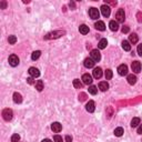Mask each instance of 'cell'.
I'll return each mask as SVG.
<instances>
[{"label":"cell","instance_id":"cell-1","mask_svg":"<svg viewBox=\"0 0 142 142\" xmlns=\"http://www.w3.org/2000/svg\"><path fill=\"white\" fill-rule=\"evenodd\" d=\"M115 19H117L118 22H123L125 19V14H124V10L123 9H119L115 14Z\"/></svg>","mask_w":142,"mask_h":142},{"label":"cell","instance_id":"cell-2","mask_svg":"<svg viewBox=\"0 0 142 142\" xmlns=\"http://www.w3.org/2000/svg\"><path fill=\"white\" fill-rule=\"evenodd\" d=\"M12 115H14V113H12V110L11 109H5L2 111V117L6 121H10L12 119Z\"/></svg>","mask_w":142,"mask_h":142},{"label":"cell","instance_id":"cell-3","mask_svg":"<svg viewBox=\"0 0 142 142\" xmlns=\"http://www.w3.org/2000/svg\"><path fill=\"white\" fill-rule=\"evenodd\" d=\"M89 16H90L91 19L95 20V19H98V18H99L100 12H99V10H98L97 8H90L89 9Z\"/></svg>","mask_w":142,"mask_h":142},{"label":"cell","instance_id":"cell-4","mask_svg":"<svg viewBox=\"0 0 142 142\" xmlns=\"http://www.w3.org/2000/svg\"><path fill=\"white\" fill-rule=\"evenodd\" d=\"M19 58H18V56L16 55H11L9 57V64L11 67H17L18 64H19Z\"/></svg>","mask_w":142,"mask_h":142},{"label":"cell","instance_id":"cell-5","mask_svg":"<svg viewBox=\"0 0 142 142\" xmlns=\"http://www.w3.org/2000/svg\"><path fill=\"white\" fill-rule=\"evenodd\" d=\"M64 31H55V32H51V33H48L47 36L45 37V39H52V38H59L61 37L62 35H64Z\"/></svg>","mask_w":142,"mask_h":142},{"label":"cell","instance_id":"cell-6","mask_svg":"<svg viewBox=\"0 0 142 142\" xmlns=\"http://www.w3.org/2000/svg\"><path fill=\"white\" fill-rule=\"evenodd\" d=\"M91 59L94 61V62H98V61L101 60V55L98 50H92L91 51Z\"/></svg>","mask_w":142,"mask_h":142},{"label":"cell","instance_id":"cell-7","mask_svg":"<svg viewBox=\"0 0 142 142\" xmlns=\"http://www.w3.org/2000/svg\"><path fill=\"white\" fill-rule=\"evenodd\" d=\"M118 73L120 74V76H125V74H128V66H126V64H121V66H119Z\"/></svg>","mask_w":142,"mask_h":142},{"label":"cell","instance_id":"cell-8","mask_svg":"<svg viewBox=\"0 0 142 142\" xmlns=\"http://www.w3.org/2000/svg\"><path fill=\"white\" fill-rule=\"evenodd\" d=\"M131 68H132V71H134L135 73H139V72H141V63L139 61H133L131 64Z\"/></svg>","mask_w":142,"mask_h":142},{"label":"cell","instance_id":"cell-9","mask_svg":"<svg viewBox=\"0 0 142 142\" xmlns=\"http://www.w3.org/2000/svg\"><path fill=\"white\" fill-rule=\"evenodd\" d=\"M101 14L103 17H109L110 14H111V9L109 6H105V5H103V6L101 7Z\"/></svg>","mask_w":142,"mask_h":142},{"label":"cell","instance_id":"cell-10","mask_svg":"<svg viewBox=\"0 0 142 142\" xmlns=\"http://www.w3.org/2000/svg\"><path fill=\"white\" fill-rule=\"evenodd\" d=\"M29 74L32 77V78H38V77L40 76V71L38 70L37 68H35V67H31V68H29Z\"/></svg>","mask_w":142,"mask_h":142},{"label":"cell","instance_id":"cell-11","mask_svg":"<svg viewBox=\"0 0 142 142\" xmlns=\"http://www.w3.org/2000/svg\"><path fill=\"white\" fill-rule=\"evenodd\" d=\"M51 130L56 133H59L61 130H62V125H61L59 122H53L52 124H51Z\"/></svg>","mask_w":142,"mask_h":142},{"label":"cell","instance_id":"cell-12","mask_svg":"<svg viewBox=\"0 0 142 142\" xmlns=\"http://www.w3.org/2000/svg\"><path fill=\"white\" fill-rule=\"evenodd\" d=\"M82 81H83L84 84H88V86H89V84L92 83L93 80H92V77L90 76L89 73H84L83 76H82Z\"/></svg>","mask_w":142,"mask_h":142},{"label":"cell","instance_id":"cell-13","mask_svg":"<svg viewBox=\"0 0 142 142\" xmlns=\"http://www.w3.org/2000/svg\"><path fill=\"white\" fill-rule=\"evenodd\" d=\"M86 109L88 112H94V110H95V104H94V101H92V100H90L89 102L87 103V105H86Z\"/></svg>","mask_w":142,"mask_h":142},{"label":"cell","instance_id":"cell-14","mask_svg":"<svg viewBox=\"0 0 142 142\" xmlns=\"http://www.w3.org/2000/svg\"><path fill=\"white\" fill-rule=\"evenodd\" d=\"M94 27H95V29L100 30V31H104L105 30V25H104V22L103 21H101V20H98V21L95 22Z\"/></svg>","mask_w":142,"mask_h":142},{"label":"cell","instance_id":"cell-15","mask_svg":"<svg viewBox=\"0 0 142 142\" xmlns=\"http://www.w3.org/2000/svg\"><path fill=\"white\" fill-rule=\"evenodd\" d=\"M94 61L92 60L91 58H87L86 60H84V62H83V64H84V67L86 68H88V69H90V68H93V66H94Z\"/></svg>","mask_w":142,"mask_h":142},{"label":"cell","instance_id":"cell-16","mask_svg":"<svg viewBox=\"0 0 142 142\" xmlns=\"http://www.w3.org/2000/svg\"><path fill=\"white\" fill-rule=\"evenodd\" d=\"M93 77L95 79H100L102 77V69L101 68H94V70H93Z\"/></svg>","mask_w":142,"mask_h":142},{"label":"cell","instance_id":"cell-17","mask_svg":"<svg viewBox=\"0 0 142 142\" xmlns=\"http://www.w3.org/2000/svg\"><path fill=\"white\" fill-rule=\"evenodd\" d=\"M109 27H110V29L112 30V31H117V30L119 29L118 21H115V20H111L110 24H109Z\"/></svg>","mask_w":142,"mask_h":142},{"label":"cell","instance_id":"cell-18","mask_svg":"<svg viewBox=\"0 0 142 142\" xmlns=\"http://www.w3.org/2000/svg\"><path fill=\"white\" fill-rule=\"evenodd\" d=\"M99 89L101 90V91H107L108 89H109V84H108L107 81H101L99 83Z\"/></svg>","mask_w":142,"mask_h":142},{"label":"cell","instance_id":"cell-19","mask_svg":"<svg viewBox=\"0 0 142 142\" xmlns=\"http://www.w3.org/2000/svg\"><path fill=\"white\" fill-rule=\"evenodd\" d=\"M14 102L15 103H21L22 102L21 94L18 93V92H15V93H14Z\"/></svg>","mask_w":142,"mask_h":142},{"label":"cell","instance_id":"cell-20","mask_svg":"<svg viewBox=\"0 0 142 142\" xmlns=\"http://www.w3.org/2000/svg\"><path fill=\"white\" fill-rule=\"evenodd\" d=\"M139 41V38H138V35L136 33H132V35H130V37H129V42L131 43H136Z\"/></svg>","mask_w":142,"mask_h":142},{"label":"cell","instance_id":"cell-21","mask_svg":"<svg viewBox=\"0 0 142 142\" xmlns=\"http://www.w3.org/2000/svg\"><path fill=\"white\" fill-rule=\"evenodd\" d=\"M126 80H128L129 84H131V86H133V84L136 82V77L134 76V74H129V76H128V78H126Z\"/></svg>","mask_w":142,"mask_h":142},{"label":"cell","instance_id":"cell-22","mask_svg":"<svg viewBox=\"0 0 142 142\" xmlns=\"http://www.w3.org/2000/svg\"><path fill=\"white\" fill-rule=\"evenodd\" d=\"M79 31H80V33H82V35H87V33L89 32V27L86 25H81L79 27Z\"/></svg>","mask_w":142,"mask_h":142},{"label":"cell","instance_id":"cell-23","mask_svg":"<svg viewBox=\"0 0 142 142\" xmlns=\"http://www.w3.org/2000/svg\"><path fill=\"white\" fill-rule=\"evenodd\" d=\"M107 45H108L107 39H101L99 41V43H98V48L99 49H104L105 47H107Z\"/></svg>","mask_w":142,"mask_h":142},{"label":"cell","instance_id":"cell-24","mask_svg":"<svg viewBox=\"0 0 142 142\" xmlns=\"http://www.w3.org/2000/svg\"><path fill=\"white\" fill-rule=\"evenodd\" d=\"M122 48L124 49L125 51H130V50H131V45H130V42H129V41H126V40L122 41Z\"/></svg>","mask_w":142,"mask_h":142},{"label":"cell","instance_id":"cell-25","mask_svg":"<svg viewBox=\"0 0 142 142\" xmlns=\"http://www.w3.org/2000/svg\"><path fill=\"white\" fill-rule=\"evenodd\" d=\"M140 124V118H133L132 121H131V126L132 128H135Z\"/></svg>","mask_w":142,"mask_h":142},{"label":"cell","instance_id":"cell-26","mask_svg":"<svg viewBox=\"0 0 142 142\" xmlns=\"http://www.w3.org/2000/svg\"><path fill=\"white\" fill-rule=\"evenodd\" d=\"M40 56H41V51H39V50L33 51L32 55H31V59L32 60H37V59H39Z\"/></svg>","mask_w":142,"mask_h":142},{"label":"cell","instance_id":"cell-27","mask_svg":"<svg viewBox=\"0 0 142 142\" xmlns=\"http://www.w3.org/2000/svg\"><path fill=\"white\" fill-rule=\"evenodd\" d=\"M36 89H37L38 91H42V89H43V82L41 81V80H38V81L36 82Z\"/></svg>","mask_w":142,"mask_h":142},{"label":"cell","instance_id":"cell-28","mask_svg":"<svg viewBox=\"0 0 142 142\" xmlns=\"http://www.w3.org/2000/svg\"><path fill=\"white\" fill-rule=\"evenodd\" d=\"M73 87L77 88V89H80V88H82L81 81H80L79 79H74V80H73Z\"/></svg>","mask_w":142,"mask_h":142},{"label":"cell","instance_id":"cell-29","mask_svg":"<svg viewBox=\"0 0 142 142\" xmlns=\"http://www.w3.org/2000/svg\"><path fill=\"white\" fill-rule=\"evenodd\" d=\"M122 134H123V129L120 128V126L114 130V135H115V136H121Z\"/></svg>","mask_w":142,"mask_h":142},{"label":"cell","instance_id":"cell-30","mask_svg":"<svg viewBox=\"0 0 142 142\" xmlns=\"http://www.w3.org/2000/svg\"><path fill=\"white\" fill-rule=\"evenodd\" d=\"M104 76H105V79L107 80H110L111 78H112V70H110V69H108V70H105L104 72Z\"/></svg>","mask_w":142,"mask_h":142},{"label":"cell","instance_id":"cell-31","mask_svg":"<svg viewBox=\"0 0 142 142\" xmlns=\"http://www.w3.org/2000/svg\"><path fill=\"white\" fill-rule=\"evenodd\" d=\"M97 92H98V89H97V87L95 86H90L89 87V93H91V94H97Z\"/></svg>","mask_w":142,"mask_h":142},{"label":"cell","instance_id":"cell-32","mask_svg":"<svg viewBox=\"0 0 142 142\" xmlns=\"http://www.w3.org/2000/svg\"><path fill=\"white\" fill-rule=\"evenodd\" d=\"M8 41H9L10 45H15V43L17 42V37H16V36H9Z\"/></svg>","mask_w":142,"mask_h":142},{"label":"cell","instance_id":"cell-33","mask_svg":"<svg viewBox=\"0 0 142 142\" xmlns=\"http://www.w3.org/2000/svg\"><path fill=\"white\" fill-rule=\"evenodd\" d=\"M19 140H20V135L19 134H14V135L11 136V142H19Z\"/></svg>","mask_w":142,"mask_h":142},{"label":"cell","instance_id":"cell-34","mask_svg":"<svg viewBox=\"0 0 142 142\" xmlns=\"http://www.w3.org/2000/svg\"><path fill=\"white\" fill-rule=\"evenodd\" d=\"M53 140H55V142H62V138L60 135H58V134H56L53 136Z\"/></svg>","mask_w":142,"mask_h":142},{"label":"cell","instance_id":"cell-35","mask_svg":"<svg viewBox=\"0 0 142 142\" xmlns=\"http://www.w3.org/2000/svg\"><path fill=\"white\" fill-rule=\"evenodd\" d=\"M129 30H130V28H129L128 26H123V27H122V32L123 33H128Z\"/></svg>","mask_w":142,"mask_h":142},{"label":"cell","instance_id":"cell-36","mask_svg":"<svg viewBox=\"0 0 142 142\" xmlns=\"http://www.w3.org/2000/svg\"><path fill=\"white\" fill-rule=\"evenodd\" d=\"M138 55L142 57V43L138 46Z\"/></svg>","mask_w":142,"mask_h":142},{"label":"cell","instance_id":"cell-37","mask_svg":"<svg viewBox=\"0 0 142 142\" xmlns=\"http://www.w3.org/2000/svg\"><path fill=\"white\" fill-rule=\"evenodd\" d=\"M6 7H7V2L6 1H1V4H0V8L6 9Z\"/></svg>","mask_w":142,"mask_h":142},{"label":"cell","instance_id":"cell-38","mask_svg":"<svg viewBox=\"0 0 142 142\" xmlns=\"http://www.w3.org/2000/svg\"><path fill=\"white\" fill-rule=\"evenodd\" d=\"M136 17H138V21L139 22H142V14H141V12H138Z\"/></svg>","mask_w":142,"mask_h":142},{"label":"cell","instance_id":"cell-39","mask_svg":"<svg viewBox=\"0 0 142 142\" xmlns=\"http://www.w3.org/2000/svg\"><path fill=\"white\" fill-rule=\"evenodd\" d=\"M79 99L81 100V101H84V100H86V94H84V93H81V94L79 95Z\"/></svg>","mask_w":142,"mask_h":142},{"label":"cell","instance_id":"cell-40","mask_svg":"<svg viewBox=\"0 0 142 142\" xmlns=\"http://www.w3.org/2000/svg\"><path fill=\"white\" fill-rule=\"evenodd\" d=\"M66 142H72V136L71 135H66Z\"/></svg>","mask_w":142,"mask_h":142},{"label":"cell","instance_id":"cell-41","mask_svg":"<svg viewBox=\"0 0 142 142\" xmlns=\"http://www.w3.org/2000/svg\"><path fill=\"white\" fill-rule=\"evenodd\" d=\"M27 82H28L29 84H32V83H33V78H32V77L28 78V79H27Z\"/></svg>","mask_w":142,"mask_h":142},{"label":"cell","instance_id":"cell-42","mask_svg":"<svg viewBox=\"0 0 142 142\" xmlns=\"http://www.w3.org/2000/svg\"><path fill=\"white\" fill-rule=\"evenodd\" d=\"M69 7H70V8H72V9H74V8H76V4H74L73 1H71L70 4H69Z\"/></svg>","mask_w":142,"mask_h":142},{"label":"cell","instance_id":"cell-43","mask_svg":"<svg viewBox=\"0 0 142 142\" xmlns=\"http://www.w3.org/2000/svg\"><path fill=\"white\" fill-rule=\"evenodd\" d=\"M138 133H139V134H142V124L139 125V128H138Z\"/></svg>","mask_w":142,"mask_h":142},{"label":"cell","instance_id":"cell-44","mask_svg":"<svg viewBox=\"0 0 142 142\" xmlns=\"http://www.w3.org/2000/svg\"><path fill=\"white\" fill-rule=\"evenodd\" d=\"M42 142H52V141L49 140V139H45V140H42Z\"/></svg>","mask_w":142,"mask_h":142}]
</instances>
